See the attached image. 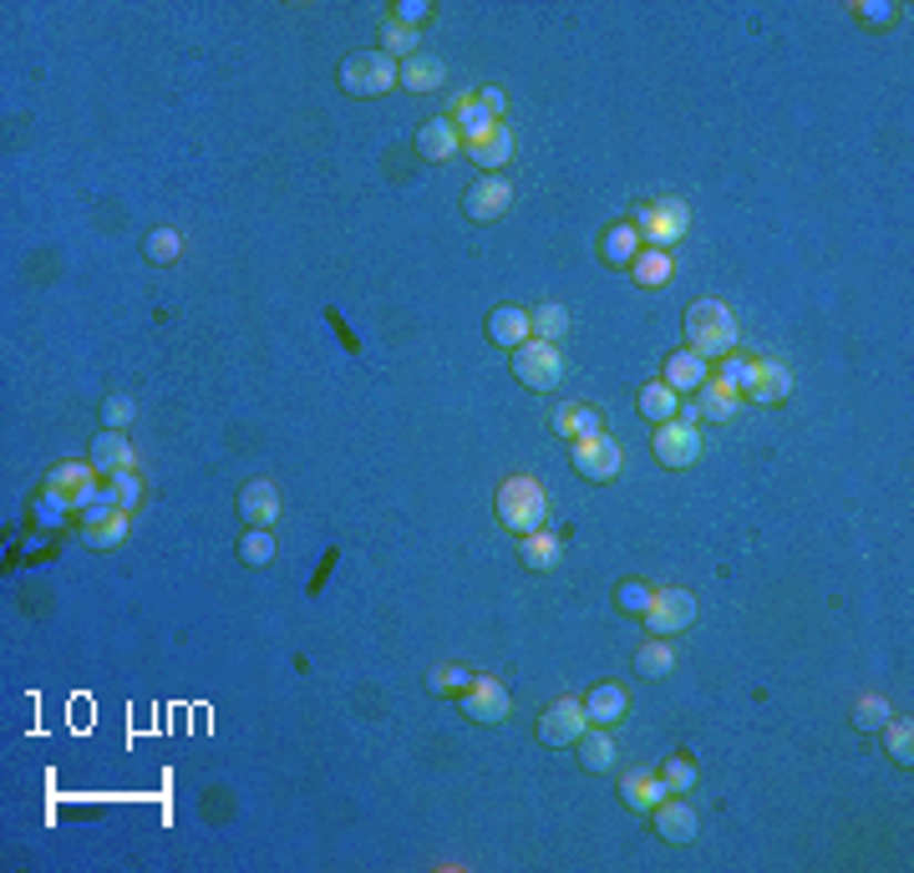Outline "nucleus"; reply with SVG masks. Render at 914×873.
I'll list each match as a JSON object with an SVG mask.
<instances>
[{
    "label": "nucleus",
    "mask_w": 914,
    "mask_h": 873,
    "mask_svg": "<svg viewBox=\"0 0 914 873\" xmlns=\"http://www.w3.org/2000/svg\"><path fill=\"white\" fill-rule=\"evenodd\" d=\"M494 514L498 524L508 528V534H539V528H549V493H544L539 478H529V473H514V478L498 483V498H494Z\"/></svg>",
    "instance_id": "f257e3e1"
},
{
    "label": "nucleus",
    "mask_w": 914,
    "mask_h": 873,
    "mask_svg": "<svg viewBox=\"0 0 914 873\" xmlns=\"http://www.w3.org/2000/svg\"><path fill=\"white\" fill-rule=\"evenodd\" d=\"M686 351H697L707 366L737 351V315L727 311L722 300H697L686 311Z\"/></svg>",
    "instance_id": "f03ea898"
},
{
    "label": "nucleus",
    "mask_w": 914,
    "mask_h": 873,
    "mask_svg": "<svg viewBox=\"0 0 914 873\" xmlns=\"http://www.w3.org/2000/svg\"><path fill=\"white\" fill-rule=\"evenodd\" d=\"M630 224H636L640 244L671 250V244L686 240V229H691V209H686V199H656V204H640Z\"/></svg>",
    "instance_id": "7ed1b4c3"
},
{
    "label": "nucleus",
    "mask_w": 914,
    "mask_h": 873,
    "mask_svg": "<svg viewBox=\"0 0 914 873\" xmlns=\"http://www.w3.org/2000/svg\"><path fill=\"white\" fill-rule=\"evenodd\" d=\"M397 72H402V61H392L386 51H351L341 61V87L351 97H382L397 87Z\"/></svg>",
    "instance_id": "20e7f679"
},
{
    "label": "nucleus",
    "mask_w": 914,
    "mask_h": 873,
    "mask_svg": "<svg viewBox=\"0 0 914 873\" xmlns=\"http://www.w3.org/2000/svg\"><path fill=\"white\" fill-rule=\"evenodd\" d=\"M508 361H514V376L529 386V392H554V386L565 382V356H559V346H549V341H524Z\"/></svg>",
    "instance_id": "39448f33"
},
{
    "label": "nucleus",
    "mask_w": 914,
    "mask_h": 873,
    "mask_svg": "<svg viewBox=\"0 0 914 873\" xmlns=\"http://www.w3.org/2000/svg\"><path fill=\"white\" fill-rule=\"evenodd\" d=\"M640 620H646V630L656 635V640H671V635L691 630V620H697V595H691V589H656Z\"/></svg>",
    "instance_id": "423d86ee"
},
{
    "label": "nucleus",
    "mask_w": 914,
    "mask_h": 873,
    "mask_svg": "<svg viewBox=\"0 0 914 873\" xmlns=\"http://www.w3.org/2000/svg\"><path fill=\"white\" fill-rule=\"evenodd\" d=\"M656 447V463L661 467H691L701 457V427H697V412H686V417H671L656 427L650 437Z\"/></svg>",
    "instance_id": "0eeeda50"
},
{
    "label": "nucleus",
    "mask_w": 914,
    "mask_h": 873,
    "mask_svg": "<svg viewBox=\"0 0 914 873\" xmlns=\"http://www.w3.org/2000/svg\"><path fill=\"white\" fill-rule=\"evenodd\" d=\"M457 707H463L468 721H478V727H504L514 701H508V686L498 676H473V686L457 696Z\"/></svg>",
    "instance_id": "6e6552de"
},
{
    "label": "nucleus",
    "mask_w": 914,
    "mask_h": 873,
    "mask_svg": "<svg viewBox=\"0 0 914 873\" xmlns=\"http://www.w3.org/2000/svg\"><path fill=\"white\" fill-rule=\"evenodd\" d=\"M569 463H575L579 478H590V483H615V478H620V467H626V447L615 443V437H605V432H595V437L575 443Z\"/></svg>",
    "instance_id": "1a4fd4ad"
},
{
    "label": "nucleus",
    "mask_w": 914,
    "mask_h": 873,
    "mask_svg": "<svg viewBox=\"0 0 914 873\" xmlns=\"http://www.w3.org/2000/svg\"><path fill=\"white\" fill-rule=\"evenodd\" d=\"M585 727H590L585 701H579V696H559V701L539 717V742L544 747H575L579 737H585Z\"/></svg>",
    "instance_id": "9d476101"
},
{
    "label": "nucleus",
    "mask_w": 914,
    "mask_h": 873,
    "mask_svg": "<svg viewBox=\"0 0 914 873\" xmlns=\"http://www.w3.org/2000/svg\"><path fill=\"white\" fill-rule=\"evenodd\" d=\"M508 209H514V183H508L504 173H488V179H478L463 193V214H468L473 224H494Z\"/></svg>",
    "instance_id": "9b49d317"
},
{
    "label": "nucleus",
    "mask_w": 914,
    "mask_h": 873,
    "mask_svg": "<svg viewBox=\"0 0 914 873\" xmlns=\"http://www.w3.org/2000/svg\"><path fill=\"white\" fill-rule=\"evenodd\" d=\"M128 528H133V514H122L118 503H92L82 514V544L92 549H118L128 539Z\"/></svg>",
    "instance_id": "f8f14e48"
},
{
    "label": "nucleus",
    "mask_w": 914,
    "mask_h": 873,
    "mask_svg": "<svg viewBox=\"0 0 914 873\" xmlns=\"http://www.w3.org/2000/svg\"><path fill=\"white\" fill-rule=\"evenodd\" d=\"M650 823H656L661 843H676V849L697 843V833H701L697 808H691V802H676V798H661V802H656V808H650Z\"/></svg>",
    "instance_id": "ddd939ff"
},
{
    "label": "nucleus",
    "mask_w": 914,
    "mask_h": 873,
    "mask_svg": "<svg viewBox=\"0 0 914 873\" xmlns=\"http://www.w3.org/2000/svg\"><path fill=\"white\" fill-rule=\"evenodd\" d=\"M747 402H758V407H778V402H788L793 396V372L782 366V361L772 356H758V366H752V382H747Z\"/></svg>",
    "instance_id": "4468645a"
},
{
    "label": "nucleus",
    "mask_w": 914,
    "mask_h": 873,
    "mask_svg": "<svg viewBox=\"0 0 914 873\" xmlns=\"http://www.w3.org/2000/svg\"><path fill=\"white\" fill-rule=\"evenodd\" d=\"M417 153L427 158V163H447V158L463 153V138H457L453 118H427L417 128Z\"/></svg>",
    "instance_id": "2eb2a0df"
},
{
    "label": "nucleus",
    "mask_w": 914,
    "mask_h": 873,
    "mask_svg": "<svg viewBox=\"0 0 914 873\" xmlns=\"http://www.w3.org/2000/svg\"><path fill=\"white\" fill-rule=\"evenodd\" d=\"M711 376V366L697 356V351H676V356H666V372H661V382L671 386L676 396H697L701 392V382Z\"/></svg>",
    "instance_id": "dca6fc26"
},
{
    "label": "nucleus",
    "mask_w": 914,
    "mask_h": 873,
    "mask_svg": "<svg viewBox=\"0 0 914 873\" xmlns=\"http://www.w3.org/2000/svg\"><path fill=\"white\" fill-rule=\"evenodd\" d=\"M240 518L250 528H270L280 518V493H275V483H265V478H254V483H244V493H240Z\"/></svg>",
    "instance_id": "f3484780"
},
{
    "label": "nucleus",
    "mask_w": 914,
    "mask_h": 873,
    "mask_svg": "<svg viewBox=\"0 0 914 873\" xmlns=\"http://www.w3.org/2000/svg\"><path fill=\"white\" fill-rule=\"evenodd\" d=\"M661 798H671V792H666L661 772H650V767H636V772H626V778H620V802H626V808H636V813H650Z\"/></svg>",
    "instance_id": "a211bd4d"
},
{
    "label": "nucleus",
    "mask_w": 914,
    "mask_h": 873,
    "mask_svg": "<svg viewBox=\"0 0 914 873\" xmlns=\"http://www.w3.org/2000/svg\"><path fill=\"white\" fill-rule=\"evenodd\" d=\"M554 437H569V443H585L595 432H605V417L585 402H565V407H554Z\"/></svg>",
    "instance_id": "6ab92c4d"
},
{
    "label": "nucleus",
    "mask_w": 914,
    "mask_h": 873,
    "mask_svg": "<svg viewBox=\"0 0 914 873\" xmlns=\"http://www.w3.org/2000/svg\"><path fill=\"white\" fill-rule=\"evenodd\" d=\"M518 559H524V569H534V575H554V569H559V559H565L559 534H554V528L524 534V539H518Z\"/></svg>",
    "instance_id": "aec40b11"
},
{
    "label": "nucleus",
    "mask_w": 914,
    "mask_h": 873,
    "mask_svg": "<svg viewBox=\"0 0 914 873\" xmlns=\"http://www.w3.org/2000/svg\"><path fill=\"white\" fill-rule=\"evenodd\" d=\"M463 153H468L478 168H488V173H504V168L514 163V132H508V122H498V128L488 132V138L468 143Z\"/></svg>",
    "instance_id": "412c9836"
},
{
    "label": "nucleus",
    "mask_w": 914,
    "mask_h": 873,
    "mask_svg": "<svg viewBox=\"0 0 914 873\" xmlns=\"http://www.w3.org/2000/svg\"><path fill=\"white\" fill-rule=\"evenodd\" d=\"M443 82H447V61L443 57H427V51L407 57V61H402V72H397V87H407V92H437Z\"/></svg>",
    "instance_id": "4be33fe9"
},
{
    "label": "nucleus",
    "mask_w": 914,
    "mask_h": 873,
    "mask_svg": "<svg viewBox=\"0 0 914 873\" xmlns=\"http://www.w3.org/2000/svg\"><path fill=\"white\" fill-rule=\"evenodd\" d=\"M737 407H742V392H732L727 382H717V376H707L697 392V417L701 422H732Z\"/></svg>",
    "instance_id": "5701e85b"
},
{
    "label": "nucleus",
    "mask_w": 914,
    "mask_h": 873,
    "mask_svg": "<svg viewBox=\"0 0 914 873\" xmlns=\"http://www.w3.org/2000/svg\"><path fill=\"white\" fill-rule=\"evenodd\" d=\"M626 711H630V696L615 681L595 686V691L585 696V717H590V727H615V721H626Z\"/></svg>",
    "instance_id": "b1692460"
},
{
    "label": "nucleus",
    "mask_w": 914,
    "mask_h": 873,
    "mask_svg": "<svg viewBox=\"0 0 914 873\" xmlns=\"http://www.w3.org/2000/svg\"><path fill=\"white\" fill-rule=\"evenodd\" d=\"M87 463H92L102 478L128 473V467H133V443H128L122 432H102V437H92V457H87Z\"/></svg>",
    "instance_id": "393cba45"
},
{
    "label": "nucleus",
    "mask_w": 914,
    "mask_h": 873,
    "mask_svg": "<svg viewBox=\"0 0 914 873\" xmlns=\"http://www.w3.org/2000/svg\"><path fill=\"white\" fill-rule=\"evenodd\" d=\"M529 335H534L529 331V311H518V305H498V311L488 315V341H494V346L518 351Z\"/></svg>",
    "instance_id": "a878e982"
},
{
    "label": "nucleus",
    "mask_w": 914,
    "mask_h": 873,
    "mask_svg": "<svg viewBox=\"0 0 914 873\" xmlns=\"http://www.w3.org/2000/svg\"><path fill=\"white\" fill-rule=\"evenodd\" d=\"M447 112H453V128H457V138H463V148L478 143V138H488V132L498 128V118H488V112L478 108V97H457Z\"/></svg>",
    "instance_id": "bb28decb"
},
{
    "label": "nucleus",
    "mask_w": 914,
    "mask_h": 873,
    "mask_svg": "<svg viewBox=\"0 0 914 873\" xmlns=\"http://www.w3.org/2000/svg\"><path fill=\"white\" fill-rule=\"evenodd\" d=\"M636 254H640L636 224H610V229L600 234V260H605V264H615V270H630V264H636Z\"/></svg>",
    "instance_id": "cd10ccee"
},
{
    "label": "nucleus",
    "mask_w": 914,
    "mask_h": 873,
    "mask_svg": "<svg viewBox=\"0 0 914 873\" xmlns=\"http://www.w3.org/2000/svg\"><path fill=\"white\" fill-rule=\"evenodd\" d=\"M579 767L585 772H610L615 767V737H610V727H585V737H579Z\"/></svg>",
    "instance_id": "c85d7f7f"
},
{
    "label": "nucleus",
    "mask_w": 914,
    "mask_h": 873,
    "mask_svg": "<svg viewBox=\"0 0 914 873\" xmlns=\"http://www.w3.org/2000/svg\"><path fill=\"white\" fill-rule=\"evenodd\" d=\"M636 407H640V417H646L650 427H661V422L681 417V396H676V392H671V386H666V382H650V386H640Z\"/></svg>",
    "instance_id": "c756f323"
},
{
    "label": "nucleus",
    "mask_w": 914,
    "mask_h": 873,
    "mask_svg": "<svg viewBox=\"0 0 914 873\" xmlns=\"http://www.w3.org/2000/svg\"><path fill=\"white\" fill-rule=\"evenodd\" d=\"M671 275H676V264H671V254L666 250H640L636 264H630V280H636L640 290H666L671 285Z\"/></svg>",
    "instance_id": "7c9ffc66"
},
{
    "label": "nucleus",
    "mask_w": 914,
    "mask_h": 873,
    "mask_svg": "<svg viewBox=\"0 0 914 873\" xmlns=\"http://www.w3.org/2000/svg\"><path fill=\"white\" fill-rule=\"evenodd\" d=\"M671 670H676V650L666 646V640H656V635H650L646 646L636 650V676H640V681H666Z\"/></svg>",
    "instance_id": "2f4dec72"
},
{
    "label": "nucleus",
    "mask_w": 914,
    "mask_h": 873,
    "mask_svg": "<svg viewBox=\"0 0 914 873\" xmlns=\"http://www.w3.org/2000/svg\"><path fill=\"white\" fill-rule=\"evenodd\" d=\"M529 331L539 335V341H549V346H559L569 331V311L565 305H554V300H544L539 311H529Z\"/></svg>",
    "instance_id": "473e14b6"
},
{
    "label": "nucleus",
    "mask_w": 914,
    "mask_h": 873,
    "mask_svg": "<svg viewBox=\"0 0 914 873\" xmlns=\"http://www.w3.org/2000/svg\"><path fill=\"white\" fill-rule=\"evenodd\" d=\"M143 254H148V264H179V254H183V234H179V229H173V224L148 229Z\"/></svg>",
    "instance_id": "72a5a7b5"
},
{
    "label": "nucleus",
    "mask_w": 914,
    "mask_h": 873,
    "mask_svg": "<svg viewBox=\"0 0 914 873\" xmlns=\"http://www.w3.org/2000/svg\"><path fill=\"white\" fill-rule=\"evenodd\" d=\"M240 559L250 564V569H265V564H275V539H270V528H244Z\"/></svg>",
    "instance_id": "f704fd0d"
},
{
    "label": "nucleus",
    "mask_w": 914,
    "mask_h": 873,
    "mask_svg": "<svg viewBox=\"0 0 914 873\" xmlns=\"http://www.w3.org/2000/svg\"><path fill=\"white\" fill-rule=\"evenodd\" d=\"M884 752L894 757L900 767H910L914 762V721H884Z\"/></svg>",
    "instance_id": "c9c22d12"
},
{
    "label": "nucleus",
    "mask_w": 914,
    "mask_h": 873,
    "mask_svg": "<svg viewBox=\"0 0 914 873\" xmlns=\"http://www.w3.org/2000/svg\"><path fill=\"white\" fill-rule=\"evenodd\" d=\"M890 701L884 696H859L854 701V727L864 731V737H874V731H884V721H890Z\"/></svg>",
    "instance_id": "e433bc0d"
},
{
    "label": "nucleus",
    "mask_w": 914,
    "mask_h": 873,
    "mask_svg": "<svg viewBox=\"0 0 914 873\" xmlns=\"http://www.w3.org/2000/svg\"><path fill=\"white\" fill-rule=\"evenodd\" d=\"M92 473H97L92 463H57V467H51V478H47V488H57V493H67V498H72L77 488H87V483H92Z\"/></svg>",
    "instance_id": "4c0bfd02"
},
{
    "label": "nucleus",
    "mask_w": 914,
    "mask_h": 873,
    "mask_svg": "<svg viewBox=\"0 0 914 873\" xmlns=\"http://www.w3.org/2000/svg\"><path fill=\"white\" fill-rule=\"evenodd\" d=\"M108 488H112V498H118L122 514H138V503H143V478H138V467H128V473H112Z\"/></svg>",
    "instance_id": "58836bf2"
},
{
    "label": "nucleus",
    "mask_w": 914,
    "mask_h": 873,
    "mask_svg": "<svg viewBox=\"0 0 914 873\" xmlns=\"http://www.w3.org/2000/svg\"><path fill=\"white\" fill-rule=\"evenodd\" d=\"M382 51H386L392 61L417 57V31H407L402 21H386V26H382Z\"/></svg>",
    "instance_id": "ea45409f"
},
{
    "label": "nucleus",
    "mask_w": 914,
    "mask_h": 873,
    "mask_svg": "<svg viewBox=\"0 0 914 873\" xmlns=\"http://www.w3.org/2000/svg\"><path fill=\"white\" fill-rule=\"evenodd\" d=\"M661 782H666V792H671V798H681V792L697 788V767L686 762V757H666V762H661Z\"/></svg>",
    "instance_id": "a19ab883"
},
{
    "label": "nucleus",
    "mask_w": 914,
    "mask_h": 873,
    "mask_svg": "<svg viewBox=\"0 0 914 873\" xmlns=\"http://www.w3.org/2000/svg\"><path fill=\"white\" fill-rule=\"evenodd\" d=\"M31 514H37V524H51V528H57V524H67V514H77V508H72V498H67V493L47 488V493L37 498V508H31Z\"/></svg>",
    "instance_id": "79ce46f5"
},
{
    "label": "nucleus",
    "mask_w": 914,
    "mask_h": 873,
    "mask_svg": "<svg viewBox=\"0 0 914 873\" xmlns=\"http://www.w3.org/2000/svg\"><path fill=\"white\" fill-rule=\"evenodd\" d=\"M650 595H656V589H650L646 579H620V585H615V605H620L626 615H646Z\"/></svg>",
    "instance_id": "37998d69"
},
{
    "label": "nucleus",
    "mask_w": 914,
    "mask_h": 873,
    "mask_svg": "<svg viewBox=\"0 0 914 873\" xmlns=\"http://www.w3.org/2000/svg\"><path fill=\"white\" fill-rule=\"evenodd\" d=\"M752 366H758V356H722V366H717V382H727L732 392H747V382H752Z\"/></svg>",
    "instance_id": "c03bdc74"
},
{
    "label": "nucleus",
    "mask_w": 914,
    "mask_h": 873,
    "mask_svg": "<svg viewBox=\"0 0 914 873\" xmlns=\"http://www.w3.org/2000/svg\"><path fill=\"white\" fill-rule=\"evenodd\" d=\"M427 686H433L437 696H463V691L473 686V670H463V666H437Z\"/></svg>",
    "instance_id": "a18cd8bd"
},
{
    "label": "nucleus",
    "mask_w": 914,
    "mask_h": 873,
    "mask_svg": "<svg viewBox=\"0 0 914 873\" xmlns=\"http://www.w3.org/2000/svg\"><path fill=\"white\" fill-rule=\"evenodd\" d=\"M133 417H138V402L133 396H108L102 402V422H108V432H122V427H133Z\"/></svg>",
    "instance_id": "49530a36"
},
{
    "label": "nucleus",
    "mask_w": 914,
    "mask_h": 873,
    "mask_svg": "<svg viewBox=\"0 0 914 873\" xmlns=\"http://www.w3.org/2000/svg\"><path fill=\"white\" fill-rule=\"evenodd\" d=\"M427 16H433V6H427V0H397V6H392V21H402L407 31H417Z\"/></svg>",
    "instance_id": "de8ad7c7"
},
{
    "label": "nucleus",
    "mask_w": 914,
    "mask_h": 873,
    "mask_svg": "<svg viewBox=\"0 0 914 873\" xmlns=\"http://www.w3.org/2000/svg\"><path fill=\"white\" fill-rule=\"evenodd\" d=\"M473 97H478V108L488 112V118H498V122H504V112H508L504 87H478V92H473Z\"/></svg>",
    "instance_id": "09e8293b"
},
{
    "label": "nucleus",
    "mask_w": 914,
    "mask_h": 873,
    "mask_svg": "<svg viewBox=\"0 0 914 873\" xmlns=\"http://www.w3.org/2000/svg\"><path fill=\"white\" fill-rule=\"evenodd\" d=\"M854 16H859V21H869V26H890L894 21V6H879V0H874V6H854Z\"/></svg>",
    "instance_id": "8fccbe9b"
}]
</instances>
